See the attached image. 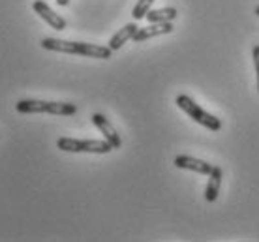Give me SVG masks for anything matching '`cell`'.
<instances>
[{"label":"cell","instance_id":"obj_1","mask_svg":"<svg viewBox=\"0 0 259 242\" xmlns=\"http://www.w3.org/2000/svg\"><path fill=\"white\" fill-rule=\"evenodd\" d=\"M41 47L47 51L64 53V55H81V57H89V59H111L113 49L109 45H94V43H84V41H68V39L59 38H44Z\"/></svg>","mask_w":259,"mask_h":242},{"label":"cell","instance_id":"obj_2","mask_svg":"<svg viewBox=\"0 0 259 242\" xmlns=\"http://www.w3.org/2000/svg\"><path fill=\"white\" fill-rule=\"evenodd\" d=\"M15 109L25 115L34 113H47V115H60L70 117L77 113V107L73 104H62V102H44V100H19L15 104Z\"/></svg>","mask_w":259,"mask_h":242},{"label":"cell","instance_id":"obj_3","mask_svg":"<svg viewBox=\"0 0 259 242\" xmlns=\"http://www.w3.org/2000/svg\"><path fill=\"white\" fill-rule=\"evenodd\" d=\"M177 105L181 107L182 111L186 113L192 120H195L197 124L205 126L207 130L210 131H220L222 130V120L218 117H214V115H210V113L203 111L199 105L195 104L194 100L190 98V96H186V94H181V96H177Z\"/></svg>","mask_w":259,"mask_h":242},{"label":"cell","instance_id":"obj_4","mask_svg":"<svg viewBox=\"0 0 259 242\" xmlns=\"http://www.w3.org/2000/svg\"><path fill=\"white\" fill-rule=\"evenodd\" d=\"M57 147L64 152H89V154H107L115 151L113 144L105 139H71V137H60L57 141Z\"/></svg>","mask_w":259,"mask_h":242},{"label":"cell","instance_id":"obj_5","mask_svg":"<svg viewBox=\"0 0 259 242\" xmlns=\"http://www.w3.org/2000/svg\"><path fill=\"white\" fill-rule=\"evenodd\" d=\"M91 118H92V124L102 131V135H104L105 141H109V143L113 144V149H120V147H122V139L118 135V131L115 130V126L111 124L102 113H94Z\"/></svg>","mask_w":259,"mask_h":242},{"label":"cell","instance_id":"obj_6","mask_svg":"<svg viewBox=\"0 0 259 242\" xmlns=\"http://www.w3.org/2000/svg\"><path fill=\"white\" fill-rule=\"evenodd\" d=\"M175 165L179 169H186V171H194V173H199V175H210V171L214 169L212 164L208 162H203L199 158L194 156H186V154H181V156L175 158Z\"/></svg>","mask_w":259,"mask_h":242},{"label":"cell","instance_id":"obj_7","mask_svg":"<svg viewBox=\"0 0 259 242\" xmlns=\"http://www.w3.org/2000/svg\"><path fill=\"white\" fill-rule=\"evenodd\" d=\"M32 8H34V12L38 13L39 17L46 21L51 28H55V30H64L66 28V21L60 17L59 13L53 12L51 8L47 6L44 0H36V2L32 4Z\"/></svg>","mask_w":259,"mask_h":242},{"label":"cell","instance_id":"obj_8","mask_svg":"<svg viewBox=\"0 0 259 242\" xmlns=\"http://www.w3.org/2000/svg\"><path fill=\"white\" fill-rule=\"evenodd\" d=\"M173 32V25L171 23H150L149 26L145 28H139L134 36V41L136 43H141L145 39L156 38V36H163V34H171Z\"/></svg>","mask_w":259,"mask_h":242},{"label":"cell","instance_id":"obj_9","mask_svg":"<svg viewBox=\"0 0 259 242\" xmlns=\"http://www.w3.org/2000/svg\"><path fill=\"white\" fill-rule=\"evenodd\" d=\"M222 178H224L222 167H214V169L210 171V175H208V182H207V188H205V199H207L208 203H214V201L218 199Z\"/></svg>","mask_w":259,"mask_h":242},{"label":"cell","instance_id":"obj_10","mask_svg":"<svg viewBox=\"0 0 259 242\" xmlns=\"http://www.w3.org/2000/svg\"><path fill=\"white\" fill-rule=\"evenodd\" d=\"M137 30H139V26H137L136 23H128V25H124L122 28H120V30H118V32L109 39V47L113 49V51H118L126 41L134 39V36H136Z\"/></svg>","mask_w":259,"mask_h":242},{"label":"cell","instance_id":"obj_11","mask_svg":"<svg viewBox=\"0 0 259 242\" xmlns=\"http://www.w3.org/2000/svg\"><path fill=\"white\" fill-rule=\"evenodd\" d=\"M177 15L179 13L175 8H162V10H150L147 13V19H149V23H171Z\"/></svg>","mask_w":259,"mask_h":242},{"label":"cell","instance_id":"obj_12","mask_svg":"<svg viewBox=\"0 0 259 242\" xmlns=\"http://www.w3.org/2000/svg\"><path fill=\"white\" fill-rule=\"evenodd\" d=\"M154 4V0H137V4L134 6V12H132V17L134 21H141L147 17V13L150 12V8Z\"/></svg>","mask_w":259,"mask_h":242},{"label":"cell","instance_id":"obj_13","mask_svg":"<svg viewBox=\"0 0 259 242\" xmlns=\"http://www.w3.org/2000/svg\"><path fill=\"white\" fill-rule=\"evenodd\" d=\"M252 59H253V66H255V73H257V92H259V45H255L252 49Z\"/></svg>","mask_w":259,"mask_h":242},{"label":"cell","instance_id":"obj_14","mask_svg":"<svg viewBox=\"0 0 259 242\" xmlns=\"http://www.w3.org/2000/svg\"><path fill=\"white\" fill-rule=\"evenodd\" d=\"M57 4H59V6H68L70 0H57Z\"/></svg>","mask_w":259,"mask_h":242},{"label":"cell","instance_id":"obj_15","mask_svg":"<svg viewBox=\"0 0 259 242\" xmlns=\"http://www.w3.org/2000/svg\"><path fill=\"white\" fill-rule=\"evenodd\" d=\"M255 13H257V17H259V6H257V8H255Z\"/></svg>","mask_w":259,"mask_h":242}]
</instances>
